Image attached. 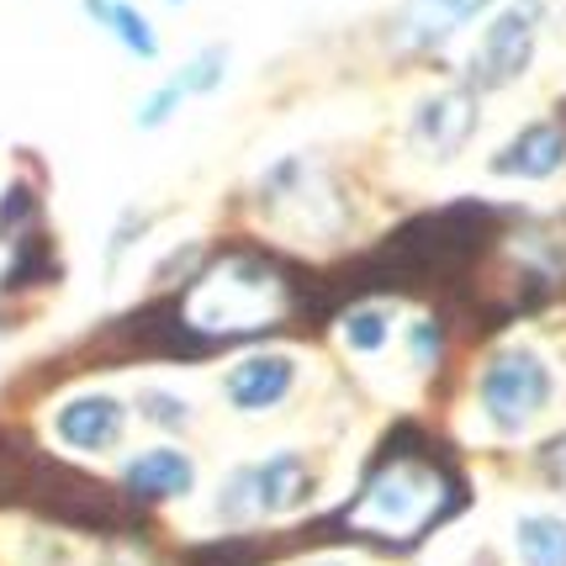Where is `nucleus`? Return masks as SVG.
Returning a JSON list of instances; mask_svg holds the SVG:
<instances>
[{"label":"nucleus","instance_id":"obj_1","mask_svg":"<svg viewBox=\"0 0 566 566\" xmlns=\"http://www.w3.org/2000/svg\"><path fill=\"white\" fill-rule=\"evenodd\" d=\"M434 482H444V471H429L419 455H402V440L392 434V444L376 455L366 493L349 514L370 524L376 535H397V541H413L419 530L440 524L455 503H434Z\"/></svg>","mask_w":566,"mask_h":566},{"label":"nucleus","instance_id":"obj_2","mask_svg":"<svg viewBox=\"0 0 566 566\" xmlns=\"http://www.w3.org/2000/svg\"><path fill=\"white\" fill-rule=\"evenodd\" d=\"M22 503L38 509L43 518H59V524H74V530H96V535H112V530H127V524H133V509H127L106 482L64 467V461H49V455H38V450H32V461H27Z\"/></svg>","mask_w":566,"mask_h":566},{"label":"nucleus","instance_id":"obj_3","mask_svg":"<svg viewBox=\"0 0 566 566\" xmlns=\"http://www.w3.org/2000/svg\"><path fill=\"white\" fill-rule=\"evenodd\" d=\"M551 402V370L535 349H497L482 370V408L497 429H524V423Z\"/></svg>","mask_w":566,"mask_h":566},{"label":"nucleus","instance_id":"obj_4","mask_svg":"<svg viewBox=\"0 0 566 566\" xmlns=\"http://www.w3.org/2000/svg\"><path fill=\"white\" fill-rule=\"evenodd\" d=\"M307 493H313V471L302 467V455H271L260 467H244L228 476V488H222V518L286 514Z\"/></svg>","mask_w":566,"mask_h":566},{"label":"nucleus","instance_id":"obj_5","mask_svg":"<svg viewBox=\"0 0 566 566\" xmlns=\"http://www.w3.org/2000/svg\"><path fill=\"white\" fill-rule=\"evenodd\" d=\"M541 0H514L493 27H488V38H482V49L471 59V74H476V85H509L524 74L530 64V53H535V32H541Z\"/></svg>","mask_w":566,"mask_h":566},{"label":"nucleus","instance_id":"obj_6","mask_svg":"<svg viewBox=\"0 0 566 566\" xmlns=\"http://www.w3.org/2000/svg\"><path fill=\"white\" fill-rule=\"evenodd\" d=\"M123 402L106 392H85V397H70L59 413H53V429H59V440L70 444V450H85V455H96V450H112V444L123 440Z\"/></svg>","mask_w":566,"mask_h":566},{"label":"nucleus","instance_id":"obj_7","mask_svg":"<svg viewBox=\"0 0 566 566\" xmlns=\"http://www.w3.org/2000/svg\"><path fill=\"white\" fill-rule=\"evenodd\" d=\"M471 127H476V101H471L467 91H444V96L419 106L413 144H419L423 154H434V159H450V154L471 138Z\"/></svg>","mask_w":566,"mask_h":566},{"label":"nucleus","instance_id":"obj_8","mask_svg":"<svg viewBox=\"0 0 566 566\" xmlns=\"http://www.w3.org/2000/svg\"><path fill=\"white\" fill-rule=\"evenodd\" d=\"M482 6H493V0H408L402 17H397V43L402 49H440Z\"/></svg>","mask_w":566,"mask_h":566},{"label":"nucleus","instance_id":"obj_9","mask_svg":"<svg viewBox=\"0 0 566 566\" xmlns=\"http://www.w3.org/2000/svg\"><path fill=\"white\" fill-rule=\"evenodd\" d=\"M292 376L296 366L286 360V355H249V360H239V366L228 370V402L233 408H249V413H260V408H275L281 397L292 392Z\"/></svg>","mask_w":566,"mask_h":566},{"label":"nucleus","instance_id":"obj_10","mask_svg":"<svg viewBox=\"0 0 566 566\" xmlns=\"http://www.w3.org/2000/svg\"><path fill=\"white\" fill-rule=\"evenodd\" d=\"M197 482V467L180 455V450H144L133 455L123 471V488L144 503H165V497H186Z\"/></svg>","mask_w":566,"mask_h":566},{"label":"nucleus","instance_id":"obj_11","mask_svg":"<svg viewBox=\"0 0 566 566\" xmlns=\"http://www.w3.org/2000/svg\"><path fill=\"white\" fill-rule=\"evenodd\" d=\"M562 165H566V133L556 123L524 127L514 144L493 159L497 175H518V180H545V175H556Z\"/></svg>","mask_w":566,"mask_h":566},{"label":"nucleus","instance_id":"obj_12","mask_svg":"<svg viewBox=\"0 0 566 566\" xmlns=\"http://www.w3.org/2000/svg\"><path fill=\"white\" fill-rule=\"evenodd\" d=\"M518 556H524V566H566V518L556 514L518 518Z\"/></svg>","mask_w":566,"mask_h":566},{"label":"nucleus","instance_id":"obj_13","mask_svg":"<svg viewBox=\"0 0 566 566\" xmlns=\"http://www.w3.org/2000/svg\"><path fill=\"white\" fill-rule=\"evenodd\" d=\"M85 11L91 17H101V22L112 27V38L123 43V49H133L138 59H154L159 53V38H154V27L127 6V0H85Z\"/></svg>","mask_w":566,"mask_h":566},{"label":"nucleus","instance_id":"obj_14","mask_svg":"<svg viewBox=\"0 0 566 566\" xmlns=\"http://www.w3.org/2000/svg\"><path fill=\"white\" fill-rule=\"evenodd\" d=\"M43 275H53L49 239H22V244H17V265L6 271V292H22V286L43 281Z\"/></svg>","mask_w":566,"mask_h":566},{"label":"nucleus","instance_id":"obj_15","mask_svg":"<svg viewBox=\"0 0 566 566\" xmlns=\"http://www.w3.org/2000/svg\"><path fill=\"white\" fill-rule=\"evenodd\" d=\"M254 562H265V551L254 541H218L186 556V566H254Z\"/></svg>","mask_w":566,"mask_h":566},{"label":"nucleus","instance_id":"obj_16","mask_svg":"<svg viewBox=\"0 0 566 566\" xmlns=\"http://www.w3.org/2000/svg\"><path fill=\"white\" fill-rule=\"evenodd\" d=\"M32 218H38L32 186H11V191H6V201H0V239H17Z\"/></svg>","mask_w":566,"mask_h":566},{"label":"nucleus","instance_id":"obj_17","mask_svg":"<svg viewBox=\"0 0 566 566\" xmlns=\"http://www.w3.org/2000/svg\"><path fill=\"white\" fill-rule=\"evenodd\" d=\"M345 339H349L355 349H381V345H387V313H381V307H366V313H349Z\"/></svg>","mask_w":566,"mask_h":566},{"label":"nucleus","instance_id":"obj_18","mask_svg":"<svg viewBox=\"0 0 566 566\" xmlns=\"http://www.w3.org/2000/svg\"><path fill=\"white\" fill-rule=\"evenodd\" d=\"M218 80H222V53H201V59H191L186 70L175 74V85H180L186 96H191V91H212Z\"/></svg>","mask_w":566,"mask_h":566},{"label":"nucleus","instance_id":"obj_19","mask_svg":"<svg viewBox=\"0 0 566 566\" xmlns=\"http://www.w3.org/2000/svg\"><path fill=\"white\" fill-rule=\"evenodd\" d=\"M138 408H144L159 429H186V419H191V413H186V402H180V397H165V392H144L138 397Z\"/></svg>","mask_w":566,"mask_h":566},{"label":"nucleus","instance_id":"obj_20","mask_svg":"<svg viewBox=\"0 0 566 566\" xmlns=\"http://www.w3.org/2000/svg\"><path fill=\"white\" fill-rule=\"evenodd\" d=\"M180 96H186V91H180L175 80H170V85H159V91L148 96V106H144V117H138V123H144V127H159L175 112V106H180Z\"/></svg>","mask_w":566,"mask_h":566},{"label":"nucleus","instance_id":"obj_21","mask_svg":"<svg viewBox=\"0 0 566 566\" xmlns=\"http://www.w3.org/2000/svg\"><path fill=\"white\" fill-rule=\"evenodd\" d=\"M413 355H419L423 366L440 360V323H419V328H413Z\"/></svg>","mask_w":566,"mask_h":566},{"label":"nucleus","instance_id":"obj_22","mask_svg":"<svg viewBox=\"0 0 566 566\" xmlns=\"http://www.w3.org/2000/svg\"><path fill=\"white\" fill-rule=\"evenodd\" d=\"M545 455H551V467H556V476H566V440H556L551 450H545Z\"/></svg>","mask_w":566,"mask_h":566}]
</instances>
